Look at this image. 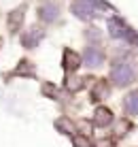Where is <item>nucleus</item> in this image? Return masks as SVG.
Wrapping results in <instances>:
<instances>
[{"instance_id": "f257e3e1", "label": "nucleus", "mask_w": 138, "mask_h": 147, "mask_svg": "<svg viewBox=\"0 0 138 147\" xmlns=\"http://www.w3.org/2000/svg\"><path fill=\"white\" fill-rule=\"evenodd\" d=\"M113 77H115V81H117V83H130V81H132V77H134V73H132L130 64H119V66L115 68Z\"/></svg>"}, {"instance_id": "f03ea898", "label": "nucleus", "mask_w": 138, "mask_h": 147, "mask_svg": "<svg viewBox=\"0 0 138 147\" xmlns=\"http://www.w3.org/2000/svg\"><path fill=\"white\" fill-rule=\"evenodd\" d=\"M125 107L130 109V111H138V94H134V96H130V98L125 100Z\"/></svg>"}]
</instances>
